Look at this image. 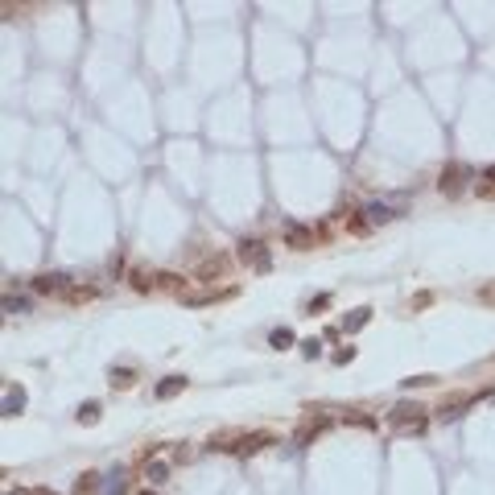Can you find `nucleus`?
Masks as SVG:
<instances>
[{
    "instance_id": "f257e3e1",
    "label": "nucleus",
    "mask_w": 495,
    "mask_h": 495,
    "mask_svg": "<svg viewBox=\"0 0 495 495\" xmlns=\"http://www.w3.org/2000/svg\"><path fill=\"white\" fill-rule=\"evenodd\" d=\"M272 446V434H248V429H223L207 442V450H219V454H256Z\"/></svg>"
},
{
    "instance_id": "f03ea898",
    "label": "nucleus",
    "mask_w": 495,
    "mask_h": 495,
    "mask_svg": "<svg viewBox=\"0 0 495 495\" xmlns=\"http://www.w3.org/2000/svg\"><path fill=\"white\" fill-rule=\"evenodd\" d=\"M388 425H392L397 434H421V429H425V408L421 405H397L388 413Z\"/></svg>"
},
{
    "instance_id": "7ed1b4c3",
    "label": "nucleus",
    "mask_w": 495,
    "mask_h": 495,
    "mask_svg": "<svg viewBox=\"0 0 495 495\" xmlns=\"http://www.w3.org/2000/svg\"><path fill=\"white\" fill-rule=\"evenodd\" d=\"M235 256H239V265H244V269H256V272H269V265H272L269 248H265L260 239H244Z\"/></svg>"
},
{
    "instance_id": "20e7f679",
    "label": "nucleus",
    "mask_w": 495,
    "mask_h": 495,
    "mask_svg": "<svg viewBox=\"0 0 495 495\" xmlns=\"http://www.w3.org/2000/svg\"><path fill=\"white\" fill-rule=\"evenodd\" d=\"M34 293H45V297H66L71 293V281L62 272H42L34 276Z\"/></svg>"
},
{
    "instance_id": "39448f33",
    "label": "nucleus",
    "mask_w": 495,
    "mask_h": 495,
    "mask_svg": "<svg viewBox=\"0 0 495 495\" xmlns=\"http://www.w3.org/2000/svg\"><path fill=\"white\" fill-rule=\"evenodd\" d=\"M306 413H310V408H306ZM326 425H330L326 417H314V413H310V417L297 425V434H293V446H310L318 434H326Z\"/></svg>"
},
{
    "instance_id": "423d86ee",
    "label": "nucleus",
    "mask_w": 495,
    "mask_h": 495,
    "mask_svg": "<svg viewBox=\"0 0 495 495\" xmlns=\"http://www.w3.org/2000/svg\"><path fill=\"white\" fill-rule=\"evenodd\" d=\"M471 178V170H466V165H446V170H442V178H438V190H442V194H462V182Z\"/></svg>"
},
{
    "instance_id": "0eeeda50",
    "label": "nucleus",
    "mask_w": 495,
    "mask_h": 495,
    "mask_svg": "<svg viewBox=\"0 0 495 495\" xmlns=\"http://www.w3.org/2000/svg\"><path fill=\"white\" fill-rule=\"evenodd\" d=\"M314 227H297V223H289L285 227V248H293V252H310L314 248Z\"/></svg>"
},
{
    "instance_id": "6e6552de",
    "label": "nucleus",
    "mask_w": 495,
    "mask_h": 495,
    "mask_svg": "<svg viewBox=\"0 0 495 495\" xmlns=\"http://www.w3.org/2000/svg\"><path fill=\"white\" fill-rule=\"evenodd\" d=\"M475 401V392H454V397H442V405H438V417L442 421H458L462 417V408Z\"/></svg>"
},
{
    "instance_id": "1a4fd4ad",
    "label": "nucleus",
    "mask_w": 495,
    "mask_h": 495,
    "mask_svg": "<svg viewBox=\"0 0 495 495\" xmlns=\"http://www.w3.org/2000/svg\"><path fill=\"white\" fill-rule=\"evenodd\" d=\"M227 297H235V289H207V293H186L182 302H186V306H215V302H227Z\"/></svg>"
},
{
    "instance_id": "9d476101",
    "label": "nucleus",
    "mask_w": 495,
    "mask_h": 495,
    "mask_svg": "<svg viewBox=\"0 0 495 495\" xmlns=\"http://www.w3.org/2000/svg\"><path fill=\"white\" fill-rule=\"evenodd\" d=\"M227 265H231L227 256H211V260H202V265H198V281H211V285H215V281H223Z\"/></svg>"
},
{
    "instance_id": "9b49d317",
    "label": "nucleus",
    "mask_w": 495,
    "mask_h": 495,
    "mask_svg": "<svg viewBox=\"0 0 495 495\" xmlns=\"http://www.w3.org/2000/svg\"><path fill=\"white\" fill-rule=\"evenodd\" d=\"M186 384H190L186 376H165V380L157 384V392H153V397H157V401H174L178 392H186Z\"/></svg>"
},
{
    "instance_id": "f8f14e48",
    "label": "nucleus",
    "mask_w": 495,
    "mask_h": 495,
    "mask_svg": "<svg viewBox=\"0 0 495 495\" xmlns=\"http://www.w3.org/2000/svg\"><path fill=\"white\" fill-rule=\"evenodd\" d=\"M128 285H133L136 293H153V289H157V272H149V269H133V272H128Z\"/></svg>"
},
{
    "instance_id": "ddd939ff",
    "label": "nucleus",
    "mask_w": 495,
    "mask_h": 495,
    "mask_svg": "<svg viewBox=\"0 0 495 495\" xmlns=\"http://www.w3.org/2000/svg\"><path fill=\"white\" fill-rule=\"evenodd\" d=\"M21 408H25V388L8 384V388H4V417H17Z\"/></svg>"
},
{
    "instance_id": "4468645a",
    "label": "nucleus",
    "mask_w": 495,
    "mask_h": 495,
    "mask_svg": "<svg viewBox=\"0 0 495 495\" xmlns=\"http://www.w3.org/2000/svg\"><path fill=\"white\" fill-rule=\"evenodd\" d=\"M363 215H367L371 223H388V219H397V211H392L388 202H367V207H363Z\"/></svg>"
},
{
    "instance_id": "2eb2a0df",
    "label": "nucleus",
    "mask_w": 495,
    "mask_h": 495,
    "mask_svg": "<svg viewBox=\"0 0 495 495\" xmlns=\"http://www.w3.org/2000/svg\"><path fill=\"white\" fill-rule=\"evenodd\" d=\"M99 479H103V475H95V471L79 475V483H75V492H71V495H95V492H99Z\"/></svg>"
},
{
    "instance_id": "dca6fc26",
    "label": "nucleus",
    "mask_w": 495,
    "mask_h": 495,
    "mask_svg": "<svg viewBox=\"0 0 495 495\" xmlns=\"http://www.w3.org/2000/svg\"><path fill=\"white\" fill-rule=\"evenodd\" d=\"M269 347H276V351H285V347H293V330L289 326H276L269 334Z\"/></svg>"
},
{
    "instance_id": "f3484780",
    "label": "nucleus",
    "mask_w": 495,
    "mask_h": 495,
    "mask_svg": "<svg viewBox=\"0 0 495 495\" xmlns=\"http://www.w3.org/2000/svg\"><path fill=\"white\" fill-rule=\"evenodd\" d=\"M133 384H136L133 367H112V388H133Z\"/></svg>"
},
{
    "instance_id": "a211bd4d",
    "label": "nucleus",
    "mask_w": 495,
    "mask_h": 495,
    "mask_svg": "<svg viewBox=\"0 0 495 495\" xmlns=\"http://www.w3.org/2000/svg\"><path fill=\"white\" fill-rule=\"evenodd\" d=\"M145 479H149V483H165V479H170V462H149V466H145Z\"/></svg>"
},
{
    "instance_id": "6ab92c4d",
    "label": "nucleus",
    "mask_w": 495,
    "mask_h": 495,
    "mask_svg": "<svg viewBox=\"0 0 495 495\" xmlns=\"http://www.w3.org/2000/svg\"><path fill=\"white\" fill-rule=\"evenodd\" d=\"M99 413H103V408H99V401H87V405H79V413H75V417H79L83 425H95V421H99Z\"/></svg>"
},
{
    "instance_id": "aec40b11",
    "label": "nucleus",
    "mask_w": 495,
    "mask_h": 495,
    "mask_svg": "<svg viewBox=\"0 0 495 495\" xmlns=\"http://www.w3.org/2000/svg\"><path fill=\"white\" fill-rule=\"evenodd\" d=\"M157 289H174V293H182V289H186V281H182V276H174V272H157Z\"/></svg>"
},
{
    "instance_id": "412c9836",
    "label": "nucleus",
    "mask_w": 495,
    "mask_h": 495,
    "mask_svg": "<svg viewBox=\"0 0 495 495\" xmlns=\"http://www.w3.org/2000/svg\"><path fill=\"white\" fill-rule=\"evenodd\" d=\"M367 318H371V310L363 306V310H355V314L347 318V326H343V330H351V334H355V330H363V326H367Z\"/></svg>"
},
{
    "instance_id": "4be33fe9",
    "label": "nucleus",
    "mask_w": 495,
    "mask_h": 495,
    "mask_svg": "<svg viewBox=\"0 0 495 495\" xmlns=\"http://www.w3.org/2000/svg\"><path fill=\"white\" fill-rule=\"evenodd\" d=\"M103 495H128V483H124L120 475H112V479L103 483Z\"/></svg>"
},
{
    "instance_id": "5701e85b",
    "label": "nucleus",
    "mask_w": 495,
    "mask_h": 495,
    "mask_svg": "<svg viewBox=\"0 0 495 495\" xmlns=\"http://www.w3.org/2000/svg\"><path fill=\"white\" fill-rule=\"evenodd\" d=\"M401 384H405V388H429V384H438V376H408Z\"/></svg>"
},
{
    "instance_id": "b1692460",
    "label": "nucleus",
    "mask_w": 495,
    "mask_h": 495,
    "mask_svg": "<svg viewBox=\"0 0 495 495\" xmlns=\"http://www.w3.org/2000/svg\"><path fill=\"white\" fill-rule=\"evenodd\" d=\"M4 310H8V314H25L29 302H25V297H4Z\"/></svg>"
},
{
    "instance_id": "393cba45",
    "label": "nucleus",
    "mask_w": 495,
    "mask_h": 495,
    "mask_svg": "<svg viewBox=\"0 0 495 495\" xmlns=\"http://www.w3.org/2000/svg\"><path fill=\"white\" fill-rule=\"evenodd\" d=\"M91 297H95V289H75V285L66 293V302H91Z\"/></svg>"
},
{
    "instance_id": "a878e982",
    "label": "nucleus",
    "mask_w": 495,
    "mask_h": 495,
    "mask_svg": "<svg viewBox=\"0 0 495 495\" xmlns=\"http://www.w3.org/2000/svg\"><path fill=\"white\" fill-rule=\"evenodd\" d=\"M318 351H322L318 339H306V343H302V355H306V360H318Z\"/></svg>"
},
{
    "instance_id": "bb28decb",
    "label": "nucleus",
    "mask_w": 495,
    "mask_h": 495,
    "mask_svg": "<svg viewBox=\"0 0 495 495\" xmlns=\"http://www.w3.org/2000/svg\"><path fill=\"white\" fill-rule=\"evenodd\" d=\"M479 302H483V306H495V281H492V285H483V289H479Z\"/></svg>"
},
{
    "instance_id": "cd10ccee",
    "label": "nucleus",
    "mask_w": 495,
    "mask_h": 495,
    "mask_svg": "<svg viewBox=\"0 0 495 495\" xmlns=\"http://www.w3.org/2000/svg\"><path fill=\"white\" fill-rule=\"evenodd\" d=\"M326 306H330V293H318L314 302H310V314H314V310H326Z\"/></svg>"
},
{
    "instance_id": "c85d7f7f",
    "label": "nucleus",
    "mask_w": 495,
    "mask_h": 495,
    "mask_svg": "<svg viewBox=\"0 0 495 495\" xmlns=\"http://www.w3.org/2000/svg\"><path fill=\"white\" fill-rule=\"evenodd\" d=\"M355 360V347H343V351H334V363H351Z\"/></svg>"
},
{
    "instance_id": "c756f323",
    "label": "nucleus",
    "mask_w": 495,
    "mask_h": 495,
    "mask_svg": "<svg viewBox=\"0 0 495 495\" xmlns=\"http://www.w3.org/2000/svg\"><path fill=\"white\" fill-rule=\"evenodd\" d=\"M483 182H492V186H495V165H487V170H483Z\"/></svg>"
},
{
    "instance_id": "7c9ffc66",
    "label": "nucleus",
    "mask_w": 495,
    "mask_h": 495,
    "mask_svg": "<svg viewBox=\"0 0 495 495\" xmlns=\"http://www.w3.org/2000/svg\"><path fill=\"white\" fill-rule=\"evenodd\" d=\"M29 495H58V492H50V487H34Z\"/></svg>"
},
{
    "instance_id": "2f4dec72",
    "label": "nucleus",
    "mask_w": 495,
    "mask_h": 495,
    "mask_svg": "<svg viewBox=\"0 0 495 495\" xmlns=\"http://www.w3.org/2000/svg\"><path fill=\"white\" fill-rule=\"evenodd\" d=\"M140 495H153V492H140Z\"/></svg>"
}]
</instances>
